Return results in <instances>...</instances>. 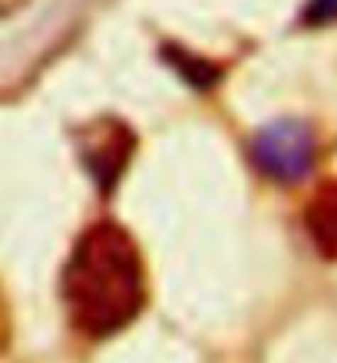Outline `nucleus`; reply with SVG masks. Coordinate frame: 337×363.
<instances>
[{"label":"nucleus","instance_id":"f03ea898","mask_svg":"<svg viewBox=\"0 0 337 363\" xmlns=\"http://www.w3.org/2000/svg\"><path fill=\"white\" fill-rule=\"evenodd\" d=\"M251 152L265 175L278 182H298L308 175L311 162H314V135L304 123L281 119V123L261 129Z\"/></svg>","mask_w":337,"mask_h":363},{"label":"nucleus","instance_id":"423d86ee","mask_svg":"<svg viewBox=\"0 0 337 363\" xmlns=\"http://www.w3.org/2000/svg\"><path fill=\"white\" fill-rule=\"evenodd\" d=\"M308 23H334L337 20V0H311L304 10Z\"/></svg>","mask_w":337,"mask_h":363},{"label":"nucleus","instance_id":"f257e3e1","mask_svg":"<svg viewBox=\"0 0 337 363\" xmlns=\"http://www.w3.org/2000/svg\"><path fill=\"white\" fill-rule=\"evenodd\" d=\"M63 287L70 314L87 334L123 330L145 301L143 261L133 238L113 221L93 225L73 248Z\"/></svg>","mask_w":337,"mask_h":363},{"label":"nucleus","instance_id":"20e7f679","mask_svg":"<svg viewBox=\"0 0 337 363\" xmlns=\"http://www.w3.org/2000/svg\"><path fill=\"white\" fill-rule=\"evenodd\" d=\"M304 221H308V235L321 255L337 258V182L321 185L304 211Z\"/></svg>","mask_w":337,"mask_h":363},{"label":"nucleus","instance_id":"0eeeda50","mask_svg":"<svg viewBox=\"0 0 337 363\" xmlns=\"http://www.w3.org/2000/svg\"><path fill=\"white\" fill-rule=\"evenodd\" d=\"M10 340V317H7V304H4V294H0V350L7 347Z\"/></svg>","mask_w":337,"mask_h":363},{"label":"nucleus","instance_id":"6e6552de","mask_svg":"<svg viewBox=\"0 0 337 363\" xmlns=\"http://www.w3.org/2000/svg\"><path fill=\"white\" fill-rule=\"evenodd\" d=\"M30 0H0V20H7V17H13L17 10H23Z\"/></svg>","mask_w":337,"mask_h":363},{"label":"nucleus","instance_id":"7ed1b4c3","mask_svg":"<svg viewBox=\"0 0 337 363\" xmlns=\"http://www.w3.org/2000/svg\"><path fill=\"white\" fill-rule=\"evenodd\" d=\"M79 149H83V162L93 172V179L103 189H113L129 162V152H133V133L116 119H99L83 133Z\"/></svg>","mask_w":337,"mask_h":363},{"label":"nucleus","instance_id":"39448f33","mask_svg":"<svg viewBox=\"0 0 337 363\" xmlns=\"http://www.w3.org/2000/svg\"><path fill=\"white\" fill-rule=\"evenodd\" d=\"M165 57L172 60V67L199 89H212L215 83H219V77H222V69L215 67V63H209V60H202V57H192V53L182 47H169Z\"/></svg>","mask_w":337,"mask_h":363}]
</instances>
